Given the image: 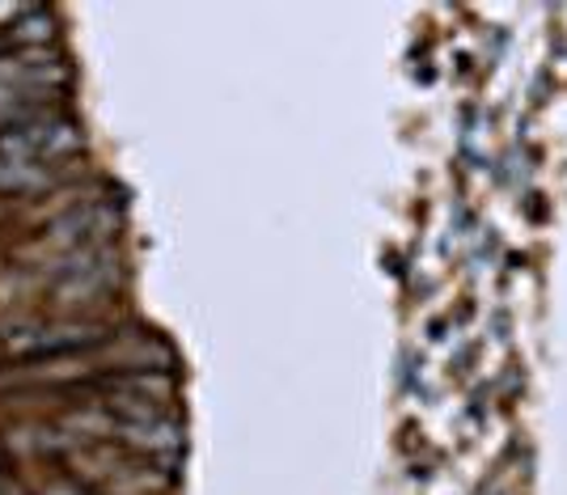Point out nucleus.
<instances>
[{"instance_id":"1","label":"nucleus","mask_w":567,"mask_h":495,"mask_svg":"<svg viewBox=\"0 0 567 495\" xmlns=\"http://www.w3.org/2000/svg\"><path fill=\"white\" fill-rule=\"evenodd\" d=\"M76 153H85V127L69 111H55L48 118H34V123L0 132V162L72 165Z\"/></svg>"},{"instance_id":"2","label":"nucleus","mask_w":567,"mask_h":495,"mask_svg":"<svg viewBox=\"0 0 567 495\" xmlns=\"http://www.w3.org/2000/svg\"><path fill=\"white\" fill-rule=\"evenodd\" d=\"M123 229V208L111 204V199H97V195H85L69 204L60 216H51L43 225V246L55 250V255H72V250H102L111 246Z\"/></svg>"},{"instance_id":"3","label":"nucleus","mask_w":567,"mask_h":495,"mask_svg":"<svg viewBox=\"0 0 567 495\" xmlns=\"http://www.w3.org/2000/svg\"><path fill=\"white\" fill-rule=\"evenodd\" d=\"M115 441L127 448H136V453H148V457H174V453L183 448V441H187V432H183V424H178L169 411H157V415L118 424Z\"/></svg>"},{"instance_id":"4","label":"nucleus","mask_w":567,"mask_h":495,"mask_svg":"<svg viewBox=\"0 0 567 495\" xmlns=\"http://www.w3.org/2000/svg\"><path fill=\"white\" fill-rule=\"evenodd\" d=\"M72 178V165L0 162V195H48Z\"/></svg>"}]
</instances>
